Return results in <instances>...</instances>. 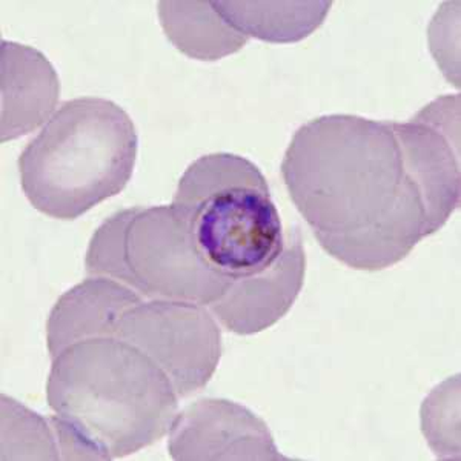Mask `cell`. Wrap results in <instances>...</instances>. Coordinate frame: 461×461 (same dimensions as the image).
I'll return each instance as SVG.
<instances>
[{"label":"cell","mask_w":461,"mask_h":461,"mask_svg":"<svg viewBox=\"0 0 461 461\" xmlns=\"http://www.w3.org/2000/svg\"><path fill=\"white\" fill-rule=\"evenodd\" d=\"M62 460H117L168 434L178 395L168 375L117 337L68 346L48 377Z\"/></svg>","instance_id":"obj_2"},{"label":"cell","mask_w":461,"mask_h":461,"mask_svg":"<svg viewBox=\"0 0 461 461\" xmlns=\"http://www.w3.org/2000/svg\"><path fill=\"white\" fill-rule=\"evenodd\" d=\"M451 117L441 99L408 122L330 114L300 126L282 176L330 256L352 269L382 271L445 226L461 194Z\"/></svg>","instance_id":"obj_1"},{"label":"cell","mask_w":461,"mask_h":461,"mask_svg":"<svg viewBox=\"0 0 461 461\" xmlns=\"http://www.w3.org/2000/svg\"><path fill=\"white\" fill-rule=\"evenodd\" d=\"M115 337L147 354L178 399L210 383L221 357V332L206 306L178 300H143L122 315Z\"/></svg>","instance_id":"obj_6"},{"label":"cell","mask_w":461,"mask_h":461,"mask_svg":"<svg viewBox=\"0 0 461 461\" xmlns=\"http://www.w3.org/2000/svg\"><path fill=\"white\" fill-rule=\"evenodd\" d=\"M306 273V254L299 228L286 232L284 251L258 273L232 278L214 303L211 314L226 330L252 336L276 325L288 314Z\"/></svg>","instance_id":"obj_8"},{"label":"cell","mask_w":461,"mask_h":461,"mask_svg":"<svg viewBox=\"0 0 461 461\" xmlns=\"http://www.w3.org/2000/svg\"><path fill=\"white\" fill-rule=\"evenodd\" d=\"M137 149L136 126L123 108L100 97L68 100L22 152V189L39 212L76 221L121 194Z\"/></svg>","instance_id":"obj_3"},{"label":"cell","mask_w":461,"mask_h":461,"mask_svg":"<svg viewBox=\"0 0 461 461\" xmlns=\"http://www.w3.org/2000/svg\"><path fill=\"white\" fill-rule=\"evenodd\" d=\"M85 267L110 277L148 300H178L210 306L230 278L214 271L195 248L173 206L117 211L89 240Z\"/></svg>","instance_id":"obj_5"},{"label":"cell","mask_w":461,"mask_h":461,"mask_svg":"<svg viewBox=\"0 0 461 461\" xmlns=\"http://www.w3.org/2000/svg\"><path fill=\"white\" fill-rule=\"evenodd\" d=\"M171 206L204 262L230 280L262 271L284 251L286 232L271 189L247 158H197L178 180Z\"/></svg>","instance_id":"obj_4"},{"label":"cell","mask_w":461,"mask_h":461,"mask_svg":"<svg viewBox=\"0 0 461 461\" xmlns=\"http://www.w3.org/2000/svg\"><path fill=\"white\" fill-rule=\"evenodd\" d=\"M2 452H11L10 458H42L60 460L58 437L50 419L23 408L13 399L2 395Z\"/></svg>","instance_id":"obj_13"},{"label":"cell","mask_w":461,"mask_h":461,"mask_svg":"<svg viewBox=\"0 0 461 461\" xmlns=\"http://www.w3.org/2000/svg\"><path fill=\"white\" fill-rule=\"evenodd\" d=\"M0 140H16L50 119L58 106L60 82L51 62L36 48L0 42Z\"/></svg>","instance_id":"obj_9"},{"label":"cell","mask_w":461,"mask_h":461,"mask_svg":"<svg viewBox=\"0 0 461 461\" xmlns=\"http://www.w3.org/2000/svg\"><path fill=\"white\" fill-rule=\"evenodd\" d=\"M158 19L169 42L191 59L215 62L240 51L249 37L228 23L214 2H158Z\"/></svg>","instance_id":"obj_11"},{"label":"cell","mask_w":461,"mask_h":461,"mask_svg":"<svg viewBox=\"0 0 461 461\" xmlns=\"http://www.w3.org/2000/svg\"><path fill=\"white\" fill-rule=\"evenodd\" d=\"M168 451L177 461L289 460L260 417L225 399L197 400L177 412Z\"/></svg>","instance_id":"obj_7"},{"label":"cell","mask_w":461,"mask_h":461,"mask_svg":"<svg viewBox=\"0 0 461 461\" xmlns=\"http://www.w3.org/2000/svg\"><path fill=\"white\" fill-rule=\"evenodd\" d=\"M134 289L110 277H89L63 294L50 312L47 345L51 358L89 339L115 337L126 311L142 303Z\"/></svg>","instance_id":"obj_10"},{"label":"cell","mask_w":461,"mask_h":461,"mask_svg":"<svg viewBox=\"0 0 461 461\" xmlns=\"http://www.w3.org/2000/svg\"><path fill=\"white\" fill-rule=\"evenodd\" d=\"M230 25L245 36L271 43H294L325 22L332 2H214Z\"/></svg>","instance_id":"obj_12"}]
</instances>
